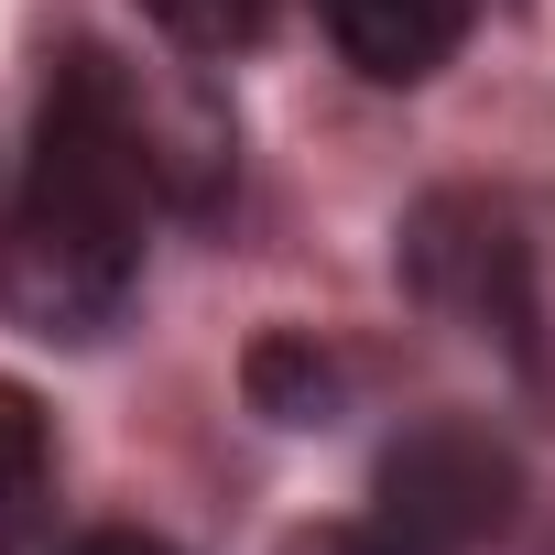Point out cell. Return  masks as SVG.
I'll list each match as a JSON object with an SVG mask.
<instances>
[{
    "label": "cell",
    "mask_w": 555,
    "mask_h": 555,
    "mask_svg": "<svg viewBox=\"0 0 555 555\" xmlns=\"http://www.w3.org/2000/svg\"><path fill=\"white\" fill-rule=\"evenodd\" d=\"M142 207H153V131L131 109V77L99 44H66L34 109L12 229H0V306L23 338L88 349L120 327L142 284Z\"/></svg>",
    "instance_id": "6da1fadb"
},
{
    "label": "cell",
    "mask_w": 555,
    "mask_h": 555,
    "mask_svg": "<svg viewBox=\"0 0 555 555\" xmlns=\"http://www.w3.org/2000/svg\"><path fill=\"white\" fill-rule=\"evenodd\" d=\"M403 284H414V306L501 338L522 392L555 414V218H533L522 196L447 185L403 218Z\"/></svg>",
    "instance_id": "7a4b0ae2"
},
{
    "label": "cell",
    "mask_w": 555,
    "mask_h": 555,
    "mask_svg": "<svg viewBox=\"0 0 555 555\" xmlns=\"http://www.w3.org/2000/svg\"><path fill=\"white\" fill-rule=\"evenodd\" d=\"M512 512H522V457H512L490 425L436 414V425H403V436L382 447L371 522H392L414 555H479Z\"/></svg>",
    "instance_id": "3957f363"
},
{
    "label": "cell",
    "mask_w": 555,
    "mask_h": 555,
    "mask_svg": "<svg viewBox=\"0 0 555 555\" xmlns=\"http://www.w3.org/2000/svg\"><path fill=\"white\" fill-rule=\"evenodd\" d=\"M317 12H327V44L371 88H425L468 44V0H317Z\"/></svg>",
    "instance_id": "277c9868"
},
{
    "label": "cell",
    "mask_w": 555,
    "mask_h": 555,
    "mask_svg": "<svg viewBox=\"0 0 555 555\" xmlns=\"http://www.w3.org/2000/svg\"><path fill=\"white\" fill-rule=\"evenodd\" d=\"M250 403L272 414V425H338V403H349V360L338 349H317L306 327H272V338H250Z\"/></svg>",
    "instance_id": "5b68a950"
},
{
    "label": "cell",
    "mask_w": 555,
    "mask_h": 555,
    "mask_svg": "<svg viewBox=\"0 0 555 555\" xmlns=\"http://www.w3.org/2000/svg\"><path fill=\"white\" fill-rule=\"evenodd\" d=\"M44 512H55V414L23 382H0V555H23Z\"/></svg>",
    "instance_id": "8992f818"
},
{
    "label": "cell",
    "mask_w": 555,
    "mask_h": 555,
    "mask_svg": "<svg viewBox=\"0 0 555 555\" xmlns=\"http://www.w3.org/2000/svg\"><path fill=\"white\" fill-rule=\"evenodd\" d=\"M142 12H153V34L185 44V55H240V44H261L272 0H142Z\"/></svg>",
    "instance_id": "52a82bcc"
},
{
    "label": "cell",
    "mask_w": 555,
    "mask_h": 555,
    "mask_svg": "<svg viewBox=\"0 0 555 555\" xmlns=\"http://www.w3.org/2000/svg\"><path fill=\"white\" fill-rule=\"evenodd\" d=\"M284 555H414V544H403L392 522H306Z\"/></svg>",
    "instance_id": "ba28073f"
},
{
    "label": "cell",
    "mask_w": 555,
    "mask_h": 555,
    "mask_svg": "<svg viewBox=\"0 0 555 555\" xmlns=\"http://www.w3.org/2000/svg\"><path fill=\"white\" fill-rule=\"evenodd\" d=\"M66 555H175V544H153V533H77Z\"/></svg>",
    "instance_id": "9c48e42d"
}]
</instances>
